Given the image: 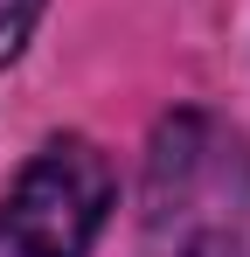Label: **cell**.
<instances>
[{
	"label": "cell",
	"mask_w": 250,
	"mask_h": 257,
	"mask_svg": "<svg viewBox=\"0 0 250 257\" xmlns=\"http://www.w3.org/2000/svg\"><path fill=\"white\" fill-rule=\"evenodd\" d=\"M146 250L250 257V139L215 111H174L146 153Z\"/></svg>",
	"instance_id": "obj_1"
},
{
	"label": "cell",
	"mask_w": 250,
	"mask_h": 257,
	"mask_svg": "<svg viewBox=\"0 0 250 257\" xmlns=\"http://www.w3.org/2000/svg\"><path fill=\"white\" fill-rule=\"evenodd\" d=\"M111 195H118V181H111V160L97 153V139L56 132L0 195V250L7 257H90L104 215H111Z\"/></svg>",
	"instance_id": "obj_2"
},
{
	"label": "cell",
	"mask_w": 250,
	"mask_h": 257,
	"mask_svg": "<svg viewBox=\"0 0 250 257\" xmlns=\"http://www.w3.org/2000/svg\"><path fill=\"white\" fill-rule=\"evenodd\" d=\"M42 7H49V0H0V63H14V56L28 49Z\"/></svg>",
	"instance_id": "obj_3"
}]
</instances>
